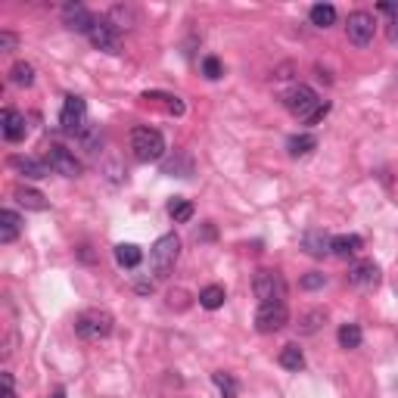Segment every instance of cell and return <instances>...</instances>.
I'll list each match as a JSON object with an SVG mask.
<instances>
[{"mask_svg":"<svg viewBox=\"0 0 398 398\" xmlns=\"http://www.w3.org/2000/svg\"><path fill=\"white\" fill-rule=\"evenodd\" d=\"M224 298H227V292H224V286H205V290L199 292V305H202V308H209V311L221 308V305H224Z\"/></svg>","mask_w":398,"mask_h":398,"instance_id":"obj_27","label":"cell"},{"mask_svg":"<svg viewBox=\"0 0 398 398\" xmlns=\"http://www.w3.org/2000/svg\"><path fill=\"white\" fill-rule=\"evenodd\" d=\"M178 255H180V236L178 234H165L153 243L149 249V267H153L155 277H168L178 265Z\"/></svg>","mask_w":398,"mask_h":398,"instance_id":"obj_1","label":"cell"},{"mask_svg":"<svg viewBox=\"0 0 398 398\" xmlns=\"http://www.w3.org/2000/svg\"><path fill=\"white\" fill-rule=\"evenodd\" d=\"M323 321H327V311H323V308L305 311V314L298 317V333H302V336H311V333H317V330L323 327Z\"/></svg>","mask_w":398,"mask_h":398,"instance_id":"obj_23","label":"cell"},{"mask_svg":"<svg viewBox=\"0 0 398 398\" xmlns=\"http://www.w3.org/2000/svg\"><path fill=\"white\" fill-rule=\"evenodd\" d=\"M112 327H115V321H112V314L103 308H91L75 317V333H78L81 339H106V336L112 333Z\"/></svg>","mask_w":398,"mask_h":398,"instance_id":"obj_4","label":"cell"},{"mask_svg":"<svg viewBox=\"0 0 398 398\" xmlns=\"http://www.w3.org/2000/svg\"><path fill=\"white\" fill-rule=\"evenodd\" d=\"M379 265L373 258H364V261H354L352 267H348V283L358 286V290H377L379 286Z\"/></svg>","mask_w":398,"mask_h":398,"instance_id":"obj_9","label":"cell"},{"mask_svg":"<svg viewBox=\"0 0 398 398\" xmlns=\"http://www.w3.org/2000/svg\"><path fill=\"white\" fill-rule=\"evenodd\" d=\"M280 367H286V370H302L305 367V354H302V348L296 345V342H290V345H283L280 348Z\"/></svg>","mask_w":398,"mask_h":398,"instance_id":"obj_22","label":"cell"},{"mask_svg":"<svg viewBox=\"0 0 398 398\" xmlns=\"http://www.w3.org/2000/svg\"><path fill=\"white\" fill-rule=\"evenodd\" d=\"M50 398H66V389H56V392H53V395H50Z\"/></svg>","mask_w":398,"mask_h":398,"instance_id":"obj_39","label":"cell"},{"mask_svg":"<svg viewBox=\"0 0 398 398\" xmlns=\"http://www.w3.org/2000/svg\"><path fill=\"white\" fill-rule=\"evenodd\" d=\"M290 323V308L286 302H265L255 311V330L258 333H277Z\"/></svg>","mask_w":398,"mask_h":398,"instance_id":"obj_7","label":"cell"},{"mask_svg":"<svg viewBox=\"0 0 398 398\" xmlns=\"http://www.w3.org/2000/svg\"><path fill=\"white\" fill-rule=\"evenodd\" d=\"M364 342V333H361L358 323H342L339 327V345L342 348H358Z\"/></svg>","mask_w":398,"mask_h":398,"instance_id":"obj_28","label":"cell"},{"mask_svg":"<svg viewBox=\"0 0 398 398\" xmlns=\"http://www.w3.org/2000/svg\"><path fill=\"white\" fill-rule=\"evenodd\" d=\"M84 118H87V103L81 97H66L62 103V112H59V128L66 134H81L84 131Z\"/></svg>","mask_w":398,"mask_h":398,"instance_id":"obj_8","label":"cell"},{"mask_svg":"<svg viewBox=\"0 0 398 398\" xmlns=\"http://www.w3.org/2000/svg\"><path fill=\"white\" fill-rule=\"evenodd\" d=\"M308 16H311V25H317V28H330V25L336 22V6L333 3H314Z\"/></svg>","mask_w":398,"mask_h":398,"instance_id":"obj_24","label":"cell"},{"mask_svg":"<svg viewBox=\"0 0 398 398\" xmlns=\"http://www.w3.org/2000/svg\"><path fill=\"white\" fill-rule=\"evenodd\" d=\"M3 398H16V389H12V373H3Z\"/></svg>","mask_w":398,"mask_h":398,"instance_id":"obj_36","label":"cell"},{"mask_svg":"<svg viewBox=\"0 0 398 398\" xmlns=\"http://www.w3.org/2000/svg\"><path fill=\"white\" fill-rule=\"evenodd\" d=\"M10 81L16 87H31L35 84V66H31V62H16V66L10 68Z\"/></svg>","mask_w":398,"mask_h":398,"instance_id":"obj_26","label":"cell"},{"mask_svg":"<svg viewBox=\"0 0 398 398\" xmlns=\"http://www.w3.org/2000/svg\"><path fill=\"white\" fill-rule=\"evenodd\" d=\"M252 292H255V298H258L261 305H265V302H283V298H286L283 274L274 271V267H261V271H255Z\"/></svg>","mask_w":398,"mask_h":398,"instance_id":"obj_3","label":"cell"},{"mask_svg":"<svg viewBox=\"0 0 398 398\" xmlns=\"http://www.w3.org/2000/svg\"><path fill=\"white\" fill-rule=\"evenodd\" d=\"M202 75L209 81H218L224 75V66H221V59H218V56H205L202 59Z\"/></svg>","mask_w":398,"mask_h":398,"instance_id":"obj_30","label":"cell"},{"mask_svg":"<svg viewBox=\"0 0 398 398\" xmlns=\"http://www.w3.org/2000/svg\"><path fill=\"white\" fill-rule=\"evenodd\" d=\"M106 22L112 25V28L122 35V31H128L131 25H137V12L134 6H124V3H115L109 12H106Z\"/></svg>","mask_w":398,"mask_h":398,"instance_id":"obj_16","label":"cell"},{"mask_svg":"<svg viewBox=\"0 0 398 398\" xmlns=\"http://www.w3.org/2000/svg\"><path fill=\"white\" fill-rule=\"evenodd\" d=\"M0 128H3V137L10 143L25 140V134H28V122H25V115L16 112V109H3V115H0Z\"/></svg>","mask_w":398,"mask_h":398,"instance_id":"obj_13","label":"cell"},{"mask_svg":"<svg viewBox=\"0 0 398 398\" xmlns=\"http://www.w3.org/2000/svg\"><path fill=\"white\" fill-rule=\"evenodd\" d=\"M168 215L174 218V224H187L193 218V202L184 196H174L171 202H168Z\"/></svg>","mask_w":398,"mask_h":398,"instance_id":"obj_25","label":"cell"},{"mask_svg":"<svg viewBox=\"0 0 398 398\" xmlns=\"http://www.w3.org/2000/svg\"><path fill=\"white\" fill-rule=\"evenodd\" d=\"M311 149H317V137L314 134H292L290 140H286V153H290L292 159H298V155H308Z\"/></svg>","mask_w":398,"mask_h":398,"instance_id":"obj_19","label":"cell"},{"mask_svg":"<svg viewBox=\"0 0 398 398\" xmlns=\"http://www.w3.org/2000/svg\"><path fill=\"white\" fill-rule=\"evenodd\" d=\"M16 202L25 205V209L31 211H44L47 209V196L37 190H31V187H16Z\"/></svg>","mask_w":398,"mask_h":398,"instance_id":"obj_20","label":"cell"},{"mask_svg":"<svg viewBox=\"0 0 398 398\" xmlns=\"http://www.w3.org/2000/svg\"><path fill=\"white\" fill-rule=\"evenodd\" d=\"M327 112H330V103H327V100H323V103L317 106V112H314V115H311V118H308V122H305V124H317V122H321L323 115H327Z\"/></svg>","mask_w":398,"mask_h":398,"instance_id":"obj_35","label":"cell"},{"mask_svg":"<svg viewBox=\"0 0 398 398\" xmlns=\"http://www.w3.org/2000/svg\"><path fill=\"white\" fill-rule=\"evenodd\" d=\"M323 283H327V277H323L321 271H308L302 280H298V286H302V290H321Z\"/></svg>","mask_w":398,"mask_h":398,"instance_id":"obj_31","label":"cell"},{"mask_svg":"<svg viewBox=\"0 0 398 398\" xmlns=\"http://www.w3.org/2000/svg\"><path fill=\"white\" fill-rule=\"evenodd\" d=\"M93 22H97V19L91 16V10H87L84 3H66V6H62V25H66V28L91 31Z\"/></svg>","mask_w":398,"mask_h":398,"instance_id":"obj_12","label":"cell"},{"mask_svg":"<svg viewBox=\"0 0 398 398\" xmlns=\"http://www.w3.org/2000/svg\"><path fill=\"white\" fill-rule=\"evenodd\" d=\"M16 44H19V37L12 35V31H0V50H3V53L16 50Z\"/></svg>","mask_w":398,"mask_h":398,"instance_id":"obj_33","label":"cell"},{"mask_svg":"<svg viewBox=\"0 0 398 398\" xmlns=\"http://www.w3.org/2000/svg\"><path fill=\"white\" fill-rule=\"evenodd\" d=\"M377 10H379V12H389L392 19H398V0H383Z\"/></svg>","mask_w":398,"mask_h":398,"instance_id":"obj_34","label":"cell"},{"mask_svg":"<svg viewBox=\"0 0 398 398\" xmlns=\"http://www.w3.org/2000/svg\"><path fill=\"white\" fill-rule=\"evenodd\" d=\"M115 261H118V267H137L143 261L140 246H134V243H118V246H115Z\"/></svg>","mask_w":398,"mask_h":398,"instance_id":"obj_21","label":"cell"},{"mask_svg":"<svg viewBox=\"0 0 398 398\" xmlns=\"http://www.w3.org/2000/svg\"><path fill=\"white\" fill-rule=\"evenodd\" d=\"M211 379H215V386H218V392H221V398H236V379L230 377V373L215 370V373H211Z\"/></svg>","mask_w":398,"mask_h":398,"instance_id":"obj_29","label":"cell"},{"mask_svg":"<svg viewBox=\"0 0 398 398\" xmlns=\"http://www.w3.org/2000/svg\"><path fill=\"white\" fill-rule=\"evenodd\" d=\"M87 37H91V44L97 50H103V53H122V41H118V31L112 28L106 19H97L93 22V28L87 31Z\"/></svg>","mask_w":398,"mask_h":398,"instance_id":"obj_11","label":"cell"},{"mask_svg":"<svg viewBox=\"0 0 398 398\" xmlns=\"http://www.w3.org/2000/svg\"><path fill=\"white\" fill-rule=\"evenodd\" d=\"M131 153L140 162H159L165 155V137L155 128H134L131 131Z\"/></svg>","mask_w":398,"mask_h":398,"instance_id":"obj_2","label":"cell"},{"mask_svg":"<svg viewBox=\"0 0 398 398\" xmlns=\"http://www.w3.org/2000/svg\"><path fill=\"white\" fill-rule=\"evenodd\" d=\"M389 41H398V19L389 22Z\"/></svg>","mask_w":398,"mask_h":398,"instance_id":"obj_38","label":"cell"},{"mask_svg":"<svg viewBox=\"0 0 398 398\" xmlns=\"http://www.w3.org/2000/svg\"><path fill=\"white\" fill-rule=\"evenodd\" d=\"M330 243H333V236H327L323 227H311V230L302 234V249L311 255V258H323V255H330Z\"/></svg>","mask_w":398,"mask_h":398,"instance_id":"obj_14","label":"cell"},{"mask_svg":"<svg viewBox=\"0 0 398 398\" xmlns=\"http://www.w3.org/2000/svg\"><path fill=\"white\" fill-rule=\"evenodd\" d=\"M47 165L53 168L56 174H62V178H78L81 174V162L75 159V153H68L59 143H53V146L47 149Z\"/></svg>","mask_w":398,"mask_h":398,"instance_id":"obj_10","label":"cell"},{"mask_svg":"<svg viewBox=\"0 0 398 398\" xmlns=\"http://www.w3.org/2000/svg\"><path fill=\"white\" fill-rule=\"evenodd\" d=\"M19 234H22V218L12 209H3L0 211V243H12Z\"/></svg>","mask_w":398,"mask_h":398,"instance_id":"obj_18","label":"cell"},{"mask_svg":"<svg viewBox=\"0 0 398 398\" xmlns=\"http://www.w3.org/2000/svg\"><path fill=\"white\" fill-rule=\"evenodd\" d=\"M345 35H348V41H352L354 47H367V44L373 41V35H377V19H373V12H367V10L348 12Z\"/></svg>","mask_w":398,"mask_h":398,"instance_id":"obj_6","label":"cell"},{"mask_svg":"<svg viewBox=\"0 0 398 398\" xmlns=\"http://www.w3.org/2000/svg\"><path fill=\"white\" fill-rule=\"evenodd\" d=\"M178 171H180L178 162H168V165H165V174H171V178H174ZM190 174H193V162L187 159V162H184V178H190ZM178 178H180V174H178Z\"/></svg>","mask_w":398,"mask_h":398,"instance_id":"obj_32","label":"cell"},{"mask_svg":"<svg viewBox=\"0 0 398 398\" xmlns=\"http://www.w3.org/2000/svg\"><path fill=\"white\" fill-rule=\"evenodd\" d=\"M361 249H364V240H361L358 234H339V236H333V243H330V252L339 255V258H348V255L361 252Z\"/></svg>","mask_w":398,"mask_h":398,"instance_id":"obj_17","label":"cell"},{"mask_svg":"<svg viewBox=\"0 0 398 398\" xmlns=\"http://www.w3.org/2000/svg\"><path fill=\"white\" fill-rule=\"evenodd\" d=\"M10 165L16 168V171H22L25 178H31V180H41V178H47L53 168L47 165V162H41V159H31V155H12L10 159Z\"/></svg>","mask_w":398,"mask_h":398,"instance_id":"obj_15","label":"cell"},{"mask_svg":"<svg viewBox=\"0 0 398 398\" xmlns=\"http://www.w3.org/2000/svg\"><path fill=\"white\" fill-rule=\"evenodd\" d=\"M283 103H286V109H290L296 118L308 122V118L314 115L317 106H321L323 100L314 93V87H308V84H296V87H292V91L283 97Z\"/></svg>","mask_w":398,"mask_h":398,"instance_id":"obj_5","label":"cell"},{"mask_svg":"<svg viewBox=\"0 0 398 398\" xmlns=\"http://www.w3.org/2000/svg\"><path fill=\"white\" fill-rule=\"evenodd\" d=\"M134 290L140 292V296H149V292H153V283H146V280H140V283H137Z\"/></svg>","mask_w":398,"mask_h":398,"instance_id":"obj_37","label":"cell"}]
</instances>
